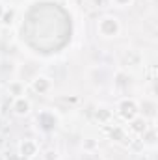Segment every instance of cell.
Returning <instances> with one entry per match:
<instances>
[{
  "mask_svg": "<svg viewBox=\"0 0 158 160\" xmlns=\"http://www.w3.org/2000/svg\"><path fill=\"white\" fill-rule=\"evenodd\" d=\"M97 34L104 39H114L121 34V21L116 15H102L97 21Z\"/></svg>",
  "mask_w": 158,
  "mask_h": 160,
  "instance_id": "1",
  "label": "cell"
},
{
  "mask_svg": "<svg viewBox=\"0 0 158 160\" xmlns=\"http://www.w3.org/2000/svg\"><path fill=\"white\" fill-rule=\"evenodd\" d=\"M141 112V106L140 102L134 99V97H123L117 101V106H116V114H117L125 123H128L130 119H134L136 116H140Z\"/></svg>",
  "mask_w": 158,
  "mask_h": 160,
  "instance_id": "2",
  "label": "cell"
},
{
  "mask_svg": "<svg viewBox=\"0 0 158 160\" xmlns=\"http://www.w3.org/2000/svg\"><path fill=\"white\" fill-rule=\"evenodd\" d=\"M58 116L52 112V110H41L39 114L36 116V125H37V128H39L41 132H45V134H48V132H54L56 130V127H58Z\"/></svg>",
  "mask_w": 158,
  "mask_h": 160,
  "instance_id": "3",
  "label": "cell"
},
{
  "mask_svg": "<svg viewBox=\"0 0 158 160\" xmlns=\"http://www.w3.org/2000/svg\"><path fill=\"white\" fill-rule=\"evenodd\" d=\"M17 157L21 160H34L39 157V143L32 138H24L21 140L19 147H17Z\"/></svg>",
  "mask_w": 158,
  "mask_h": 160,
  "instance_id": "4",
  "label": "cell"
},
{
  "mask_svg": "<svg viewBox=\"0 0 158 160\" xmlns=\"http://www.w3.org/2000/svg\"><path fill=\"white\" fill-rule=\"evenodd\" d=\"M30 89L36 93V95H48L52 89H54V82H52V78L48 77V75H43V73H39V75H36L34 78L30 80Z\"/></svg>",
  "mask_w": 158,
  "mask_h": 160,
  "instance_id": "5",
  "label": "cell"
},
{
  "mask_svg": "<svg viewBox=\"0 0 158 160\" xmlns=\"http://www.w3.org/2000/svg\"><path fill=\"white\" fill-rule=\"evenodd\" d=\"M11 112L17 116V118H26L32 114V101L26 97V95H21V97H13L11 99V104H9Z\"/></svg>",
  "mask_w": 158,
  "mask_h": 160,
  "instance_id": "6",
  "label": "cell"
},
{
  "mask_svg": "<svg viewBox=\"0 0 158 160\" xmlns=\"http://www.w3.org/2000/svg\"><path fill=\"white\" fill-rule=\"evenodd\" d=\"M126 132L128 136H143L149 130V119L145 116H136L134 119H130L126 123Z\"/></svg>",
  "mask_w": 158,
  "mask_h": 160,
  "instance_id": "7",
  "label": "cell"
},
{
  "mask_svg": "<svg viewBox=\"0 0 158 160\" xmlns=\"http://www.w3.org/2000/svg\"><path fill=\"white\" fill-rule=\"evenodd\" d=\"M95 119L99 125H102V127H106V125H112V119H114V110L112 108H108V106H99L97 110H95Z\"/></svg>",
  "mask_w": 158,
  "mask_h": 160,
  "instance_id": "8",
  "label": "cell"
},
{
  "mask_svg": "<svg viewBox=\"0 0 158 160\" xmlns=\"http://www.w3.org/2000/svg\"><path fill=\"white\" fill-rule=\"evenodd\" d=\"M110 127V140H114V142H117V143H126V142H130V136H128V132H126V128L125 127H119V125H108Z\"/></svg>",
  "mask_w": 158,
  "mask_h": 160,
  "instance_id": "9",
  "label": "cell"
},
{
  "mask_svg": "<svg viewBox=\"0 0 158 160\" xmlns=\"http://www.w3.org/2000/svg\"><path fill=\"white\" fill-rule=\"evenodd\" d=\"M7 91L11 97H21L24 95V84L21 80H9L7 82Z\"/></svg>",
  "mask_w": 158,
  "mask_h": 160,
  "instance_id": "10",
  "label": "cell"
},
{
  "mask_svg": "<svg viewBox=\"0 0 158 160\" xmlns=\"http://www.w3.org/2000/svg\"><path fill=\"white\" fill-rule=\"evenodd\" d=\"M82 149H84L86 155H93V153L99 149V140H95V138H84Z\"/></svg>",
  "mask_w": 158,
  "mask_h": 160,
  "instance_id": "11",
  "label": "cell"
},
{
  "mask_svg": "<svg viewBox=\"0 0 158 160\" xmlns=\"http://www.w3.org/2000/svg\"><path fill=\"white\" fill-rule=\"evenodd\" d=\"M13 21H15V9L13 8H6L4 13H2V17H0V24L2 26H11Z\"/></svg>",
  "mask_w": 158,
  "mask_h": 160,
  "instance_id": "12",
  "label": "cell"
},
{
  "mask_svg": "<svg viewBox=\"0 0 158 160\" xmlns=\"http://www.w3.org/2000/svg\"><path fill=\"white\" fill-rule=\"evenodd\" d=\"M132 2H134V0H110V4H112V6H116V8H119V9L132 6Z\"/></svg>",
  "mask_w": 158,
  "mask_h": 160,
  "instance_id": "13",
  "label": "cell"
},
{
  "mask_svg": "<svg viewBox=\"0 0 158 160\" xmlns=\"http://www.w3.org/2000/svg\"><path fill=\"white\" fill-rule=\"evenodd\" d=\"M43 160H58V151L56 149H48L43 153Z\"/></svg>",
  "mask_w": 158,
  "mask_h": 160,
  "instance_id": "14",
  "label": "cell"
},
{
  "mask_svg": "<svg viewBox=\"0 0 158 160\" xmlns=\"http://www.w3.org/2000/svg\"><path fill=\"white\" fill-rule=\"evenodd\" d=\"M4 9H6V4L0 0V17H2V13H4Z\"/></svg>",
  "mask_w": 158,
  "mask_h": 160,
  "instance_id": "15",
  "label": "cell"
},
{
  "mask_svg": "<svg viewBox=\"0 0 158 160\" xmlns=\"http://www.w3.org/2000/svg\"><path fill=\"white\" fill-rule=\"evenodd\" d=\"M6 160H21L17 155H13V157H6Z\"/></svg>",
  "mask_w": 158,
  "mask_h": 160,
  "instance_id": "16",
  "label": "cell"
},
{
  "mask_svg": "<svg viewBox=\"0 0 158 160\" xmlns=\"http://www.w3.org/2000/svg\"><path fill=\"white\" fill-rule=\"evenodd\" d=\"M0 112H2V110H0Z\"/></svg>",
  "mask_w": 158,
  "mask_h": 160,
  "instance_id": "17",
  "label": "cell"
}]
</instances>
